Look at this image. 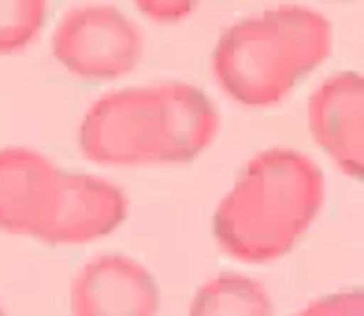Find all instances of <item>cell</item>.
Segmentation results:
<instances>
[{
    "instance_id": "52a82bcc",
    "label": "cell",
    "mask_w": 364,
    "mask_h": 316,
    "mask_svg": "<svg viewBox=\"0 0 364 316\" xmlns=\"http://www.w3.org/2000/svg\"><path fill=\"white\" fill-rule=\"evenodd\" d=\"M309 130L338 172L364 182V75H327L309 97Z\"/></svg>"
},
{
    "instance_id": "6da1fadb",
    "label": "cell",
    "mask_w": 364,
    "mask_h": 316,
    "mask_svg": "<svg viewBox=\"0 0 364 316\" xmlns=\"http://www.w3.org/2000/svg\"><path fill=\"white\" fill-rule=\"evenodd\" d=\"M216 135L220 115L205 90L164 78L97 97L82 115L78 149L86 160L108 168H149L201 157Z\"/></svg>"
},
{
    "instance_id": "8fae6325",
    "label": "cell",
    "mask_w": 364,
    "mask_h": 316,
    "mask_svg": "<svg viewBox=\"0 0 364 316\" xmlns=\"http://www.w3.org/2000/svg\"><path fill=\"white\" fill-rule=\"evenodd\" d=\"M294 316H364V287L323 294V297L309 302L301 312H294Z\"/></svg>"
},
{
    "instance_id": "ba28073f",
    "label": "cell",
    "mask_w": 364,
    "mask_h": 316,
    "mask_svg": "<svg viewBox=\"0 0 364 316\" xmlns=\"http://www.w3.org/2000/svg\"><path fill=\"white\" fill-rule=\"evenodd\" d=\"M60 172L53 160L26 145L0 149V231L19 238H41L56 197Z\"/></svg>"
},
{
    "instance_id": "5bb4252c",
    "label": "cell",
    "mask_w": 364,
    "mask_h": 316,
    "mask_svg": "<svg viewBox=\"0 0 364 316\" xmlns=\"http://www.w3.org/2000/svg\"><path fill=\"white\" fill-rule=\"evenodd\" d=\"M0 316H8V312H4V309H0Z\"/></svg>"
},
{
    "instance_id": "7c38bea8",
    "label": "cell",
    "mask_w": 364,
    "mask_h": 316,
    "mask_svg": "<svg viewBox=\"0 0 364 316\" xmlns=\"http://www.w3.org/2000/svg\"><path fill=\"white\" fill-rule=\"evenodd\" d=\"M201 0H134V8L153 23H182L186 15L197 11Z\"/></svg>"
},
{
    "instance_id": "7a4b0ae2",
    "label": "cell",
    "mask_w": 364,
    "mask_h": 316,
    "mask_svg": "<svg viewBox=\"0 0 364 316\" xmlns=\"http://www.w3.org/2000/svg\"><path fill=\"white\" fill-rule=\"evenodd\" d=\"M323 209V172L297 149H264L238 172L212 216L227 257L245 264L279 260L305 238Z\"/></svg>"
},
{
    "instance_id": "30bf717a",
    "label": "cell",
    "mask_w": 364,
    "mask_h": 316,
    "mask_svg": "<svg viewBox=\"0 0 364 316\" xmlns=\"http://www.w3.org/2000/svg\"><path fill=\"white\" fill-rule=\"evenodd\" d=\"M48 0H0V56L23 53L41 34Z\"/></svg>"
},
{
    "instance_id": "8992f818",
    "label": "cell",
    "mask_w": 364,
    "mask_h": 316,
    "mask_svg": "<svg viewBox=\"0 0 364 316\" xmlns=\"http://www.w3.org/2000/svg\"><path fill=\"white\" fill-rule=\"evenodd\" d=\"M68 305L71 316H156L160 287L141 260L101 253L78 268Z\"/></svg>"
},
{
    "instance_id": "3957f363",
    "label": "cell",
    "mask_w": 364,
    "mask_h": 316,
    "mask_svg": "<svg viewBox=\"0 0 364 316\" xmlns=\"http://www.w3.org/2000/svg\"><path fill=\"white\" fill-rule=\"evenodd\" d=\"M331 56V23L301 4H279L230 23L212 48L220 90L245 108H272Z\"/></svg>"
},
{
    "instance_id": "5b68a950",
    "label": "cell",
    "mask_w": 364,
    "mask_h": 316,
    "mask_svg": "<svg viewBox=\"0 0 364 316\" xmlns=\"http://www.w3.org/2000/svg\"><path fill=\"white\" fill-rule=\"evenodd\" d=\"M127 220V194L108 179L86 172H60L56 197L41 238L45 246H90Z\"/></svg>"
},
{
    "instance_id": "277c9868",
    "label": "cell",
    "mask_w": 364,
    "mask_h": 316,
    "mask_svg": "<svg viewBox=\"0 0 364 316\" xmlns=\"http://www.w3.org/2000/svg\"><path fill=\"white\" fill-rule=\"evenodd\" d=\"M141 30L112 4H78L60 15L53 56L63 71L86 82L123 78L141 63Z\"/></svg>"
},
{
    "instance_id": "4fadbf2b",
    "label": "cell",
    "mask_w": 364,
    "mask_h": 316,
    "mask_svg": "<svg viewBox=\"0 0 364 316\" xmlns=\"http://www.w3.org/2000/svg\"><path fill=\"white\" fill-rule=\"evenodd\" d=\"M327 4H346V0H327Z\"/></svg>"
},
{
    "instance_id": "9c48e42d",
    "label": "cell",
    "mask_w": 364,
    "mask_h": 316,
    "mask_svg": "<svg viewBox=\"0 0 364 316\" xmlns=\"http://www.w3.org/2000/svg\"><path fill=\"white\" fill-rule=\"evenodd\" d=\"M190 316H275L272 297L250 275L223 272L201 283V290L190 302Z\"/></svg>"
}]
</instances>
